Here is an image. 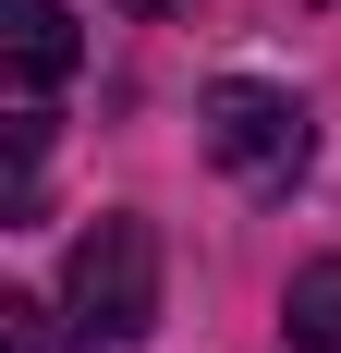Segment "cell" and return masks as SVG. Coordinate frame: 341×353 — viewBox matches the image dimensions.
<instances>
[{"label":"cell","instance_id":"cell-4","mask_svg":"<svg viewBox=\"0 0 341 353\" xmlns=\"http://www.w3.org/2000/svg\"><path fill=\"white\" fill-rule=\"evenodd\" d=\"M293 341H305V353H341V256L293 268Z\"/></svg>","mask_w":341,"mask_h":353},{"label":"cell","instance_id":"cell-6","mask_svg":"<svg viewBox=\"0 0 341 353\" xmlns=\"http://www.w3.org/2000/svg\"><path fill=\"white\" fill-rule=\"evenodd\" d=\"M122 12H170V0H122Z\"/></svg>","mask_w":341,"mask_h":353},{"label":"cell","instance_id":"cell-2","mask_svg":"<svg viewBox=\"0 0 341 353\" xmlns=\"http://www.w3.org/2000/svg\"><path fill=\"white\" fill-rule=\"evenodd\" d=\"M195 134H207V159H220L244 195H293V183H305V159H317V134H305V98H293V85H256V73L207 85Z\"/></svg>","mask_w":341,"mask_h":353},{"label":"cell","instance_id":"cell-5","mask_svg":"<svg viewBox=\"0 0 341 353\" xmlns=\"http://www.w3.org/2000/svg\"><path fill=\"white\" fill-rule=\"evenodd\" d=\"M0 353H49V329H37V305H0Z\"/></svg>","mask_w":341,"mask_h":353},{"label":"cell","instance_id":"cell-3","mask_svg":"<svg viewBox=\"0 0 341 353\" xmlns=\"http://www.w3.org/2000/svg\"><path fill=\"white\" fill-rule=\"evenodd\" d=\"M73 61H86V37H73L61 0H0V73H12V98H49Z\"/></svg>","mask_w":341,"mask_h":353},{"label":"cell","instance_id":"cell-1","mask_svg":"<svg viewBox=\"0 0 341 353\" xmlns=\"http://www.w3.org/2000/svg\"><path fill=\"white\" fill-rule=\"evenodd\" d=\"M61 305H73L86 341H146V329H159V232H146L135 208H110L98 232H73Z\"/></svg>","mask_w":341,"mask_h":353}]
</instances>
